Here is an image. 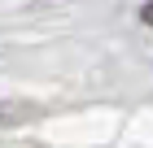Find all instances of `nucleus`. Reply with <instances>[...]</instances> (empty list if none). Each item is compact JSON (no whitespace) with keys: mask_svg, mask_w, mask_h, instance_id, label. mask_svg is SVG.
Here are the masks:
<instances>
[{"mask_svg":"<svg viewBox=\"0 0 153 148\" xmlns=\"http://www.w3.org/2000/svg\"><path fill=\"white\" fill-rule=\"evenodd\" d=\"M140 22H144V26H153V0H149V4L140 9Z\"/></svg>","mask_w":153,"mask_h":148,"instance_id":"f257e3e1","label":"nucleus"}]
</instances>
